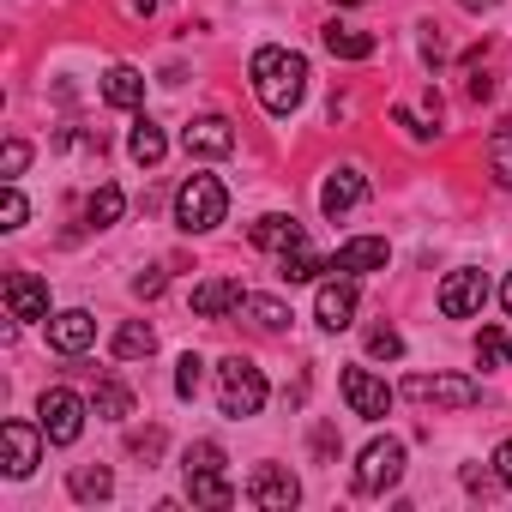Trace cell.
I'll return each mask as SVG.
<instances>
[{
    "label": "cell",
    "instance_id": "cell-5",
    "mask_svg": "<svg viewBox=\"0 0 512 512\" xmlns=\"http://www.w3.org/2000/svg\"><path fill=\"white\" fill-rule=\"evenodd\" d=\"M404 398L416 404H440V410H470L482 398V386L470 374H410L404 380Z\"/></svg>",
    "mask_w": 512,
    "mask_h": 512
},
{
    "label": "cell",
    "instance_id": "cell-26",
    "mask_svg": "<svg viewBox=\"0 0 512 512\" xmlns=\"http://www.w3.org/2000/svg\"><path fill=\"white\" fill-rule=\"evenodd\" d=\"M392 121H398V127H404V133H410V139H422V145H428V139H434V133H440V97H434V91H428V103H422V115H416V109H404V103H398V109H392Z\"/></svg>",
    "mask_w": 512,
    "mask_h": 512
},
{
    "label": "cell",
    "instance_id": "cell-15",
    "mask_svg": "<svg viewBox=\"0 0 512 512\" xmlns=\"http://www.w3.org/2000/svg\"><path fill=\"white\" fill-rule=\"evenodd\" d=\"M7 314L13 320H49V284L37 272H13L7 278Z\"/></svg>",
    "mask_w": 512,
    "mask_h": 512
},
{
    "label": "cell",
    "instance_id": "cell-40",
    "mask_svg": "<svg viewBox=\"0 0 512 512\" xmlns=\"http://www.w3.org/2000/svg\"><path fill=\"white\" fill-rule=\"evenodd\" d=\"M332 7H368V0H332Z\"/></svg>",
    "mask_w": 512,
    "mask_h": 512
},
{
    "label": "cell",
    "instance_id": "cell-10",
    "mask_svg": "<svg viewBox=\"0 0 512 512\" xmlns=\"http://www.w3.org/2000/svg\"><path fill=\"white\" fill-rule=\"evenodd\" d=\"M482 302H488V278L470 272V266L440 284V314L446 320H470V314H482Z\"/></svg>",
    "mask_w": 512,
    "mask_h": 512
},
{
    "label": "cell",
    "instance_id": "cell-20",
    "mask_svg": "<svg viewBox=\"0 0 512 512\" xmlns=\"http://www.w3.org/2000/svg\"><path fill=\"white\" fill-rule=\"evenodd\" d=\"M103 103L139 109V103H145V73H139V67H109V73H103Z\"/></svg>",
    "mask_w": 512,
    "mask_h": 512
},
{
    "label": "cell",
    "instance_id": "cell-28",
    "mask_svg": "<svg viewBox=\"0 0 512 512\" xmlns=\"http://www.w3.org/2000/svg\"><path fill=\"white\" fill-rule=\"evenodd\" d=\"M67 488H73V500H109V494H115V476H109L103 464H79V470L67 476Z\"/></svg>",
    "mask_w": 512,
    "mask_h": 512
},
{
    "label": "cell",
    "instance_id": "cell-4",
    "mask_svg": "<svg viewBox=\"0 0 512 512\" xmlns=\"http://www.w3.org/2000/svg\"><path fill=\"white\" fill-rule=\"evenodd\" d=\"M85 398L79 392H67V386H49L43 398H37V422H43V434H49V446H73L79 434H85Z\"/></svg>",
    "mask_w": 512,
    "mask_h": 512
},
{
    "label": "cell",
    "instance_id": "cell-18",
    "mask_svg": "<svg viewBox=\"0 0 512 512\" xmlns=\"http://www.w3.org/2000/svg\"><path fill=\"white\" fill-rule=\"evenodd\" d=\"M247 302V290L235 284V278H205L199 290H193V314L199 320H223V314H235Z\"/></svg>",
    "mask_w": 512,
    "mask_h": 512
},
{
    "label": "cell",
    "instance_id": "cell-29",
    "mask_svg": "<svg viewBox=\"0 0 512 512\" xmlns=\"http://www.w3.org/2000/svg\"><path fill=\"white\" fill-rule=\"evenodd\" d=\"M488 175H494V187H512V121H500L488 133Z\"/></svg>",
    "mask_w": 512,
    "mask_h": 512
},
{
    "label": "cell",
    "instance_id": "cell-25",
    "mask_svg": "<svg viewBox=\"0 0 512 512\" xmlns=\"http://www.w3.org/2000/svg\"><path fill=\"white\" fill-rule=\"evenodd\" d=\"M151 350H157V332H151L145 320H127V326L115 332V344H109L115 362H139V356H151Z\"/></svg>",
    "mask_w": 512,
    "mask_h": 512
},
{
    "label": "cell",
    "instance_id": "cell-16",
    "mask_svg": "<svg viewBox=\"0 0 512 512\" xmlns=\"http://www.w3.org/2000/svg\"><path fill=\"white\" fill-rule=\"evenodd\" d=\"M362 199H368L362 169H332V175H326V187H320V211H326V217H344V211H356Z\"/></svg>",
    "mask_w": 512,
    "mask_h": 512
},
{
    "label": "cell",
    "instance_id": "cell-17",
    "mask_svg": "<svg viewBox=\"0 0 512 512\" xmlns=\"http://www.w3.org/2000/svg\"><path fill=\"white\" fill-rule=\"evenodd\" d=\"M187 494L193 506H235V482L223 476V464H187Z\"/></svg>",
    "mask_w": 512,
    "mask_h": 512
},
{
    "label": "cell",
    "instance_id": "cell-27",
    "mask_svg": "<svg viewBox=\"0 0 512 512\" xmlns=\"http://www.w3.org/2000/svg\"><path fill=\"white\" fill-rule=\"evenodd\" d=\"M121 211H127V199H121V187H109V181H103V187L85 199V223H91V229H109V223H121Z\"/></svg>",
    "mask_w": 512,
    "mask_h": 512
},
{
    "label": "cell",
    "instance_id": "cell-38",
    "mask_svg": "<svg viewBox=\"0 0 512 512\" xmlns=\"http://www.w3.org/2000/svg\"><path fill=\"white\" fill-rule=\"evenodd\" d=\"M458 7H464V13H488V7H494V0H458Z\"/></svg>",
    "mask_w": 512,
    "mask_h": 512
},
{
    "label": "cell",
    "instance_id": "cell-23",
    "mask_svg": "<svg viewBox=\"0 0 512 512\" xmlns=\"http://www.w3.org/2000/svg\"><path fill=\"white\" fill-rule=\"evenodd\" d=\"M91 410H97L103 422H127V416H133V392H127V380L103 374V380H97V392H91Z\"/></svg>",
    "mask_w": 512,
    "mask_h": 512
},
{
    "label": "cell",
    "instance_id": "cell-34",
    "mask_svg": "<svg viewBox=\"0 0 512 512\" xmlns=\"http://www.w3.org/2000/svg\"><path fill=\"white\" fill-rule=\"evenodd\" d=\"M25 163H31V145H25V139H7V151H0V175L19 181V175H25Z\"/></svg>",
    "mask_w": 512,
    "mask_h": 512
},
{
    "label": "cell",
    "instance_id": "cell-2",
    "mask_svg": "<svg viewBox=\"0 0 512 512\" xmlns=\"http://www.w3.org/2000/svg\"><path fill=\"white\" fill-rule=\"evenodd\" d=\"M266 392H272L266 374L253 368L247 356H223V362H217V410H223V416H235V422H241V416H260V410H266Z\"/></svg>",
    "mask_w": 512,
    "mask_h": 512
},
{
    "label": "cell",
    "instance_id": "cell-35",
    "mask_svg": "<svg viewBox=\"0 0 512 512\" xmlns=\"http://www.w3.org/2000/svg\"><path fill=\"white\" fill-rule=\"evenodd\" d=\"M199 368H205L199 356H181V362H175V392H181V398H193V392H199Z\"/></svg>",
    "mask_w": 512,
    "mask_h": 512
},
{
    "label": "cell",
    "instance_id": "cell-1",
    "mask_svg": "<svg viewBox=\"0 0 512 512\" xmlns=\"http://www.w3.org/2000/svg\"><path fill=\"white\" fill-rule=\"evenodd\" d=\"M253 97L266 103V115H296L308 97V61L296 49H260L253 55Z\"/></svg>",
    "mask_w": 512,
    "mask_h": 512
},
{
    "label": "cell",
    "instance_id": "cell-24",
    "mask_svg": "<svg viewBox=\"0 0 512 512\" xmlns=\"http://www.w3.org/2000/svg\"><path fill=\"white\" fill-rule=\"evenodd\" d=\"M320 272H326V260H320L308 241H302V247H290V253H278V278H284V284H314Z\"/></svg>",
    "mask_w": 512,
    "mask_h": 512
},
{
    "label": "cell",
    "instance_id": "cell-13",
    "mask_svg": "<svg viewBox=\"0 0 512 512\" xmlns=\"http://www.w3.org/2000/svg\"><path fill=\"white\" fill-rule=\"evenodd\" d=\"M181 151L187 157H229L235 151V127L223 115H199L193 127H181Z\"/></svg>",
    "mask_w": 512,
    "mask_h": 512
},
{
    "label": "cell",
    "instance_id": "cell-19",
    "mask_svg": "<svg viewBox=\"0 0 512 512\" xmlns=\"http://www.w3.org/2000/svg\"><path fill=\"white\" fill-rule=\"evenodd\" d=\"M247 235H253V247H266V253H290V247H302V241H308V235H302V223H296L290 211H266Z\"/></svg>",
    "mask_w": 512,
    "mask_h": 512
},
{
    "label": "cell",
    "instance_id": "cell-31",
    "mask_svg": "<svg viewBox=\"0 0 512 512\" xmlns=\"http://www.w3.org/2000/svg\"><path fill=\"white\" fill-rule=\"evenodd\" d=\"M241 314H253V326H260V332H284V326H290V308L272 302V296H247Z\"/></svg>",
    "mask_w": 512,
    "mask_h": 512
},
{
    "label": "cell",
    "instance_id": "cell-21",
    "mask_svg": "<svg viewBox=\"0 0 512 512\" xmlns=\"http://www.w3.org/2000/svg\"><path fill=\"white\" fill-rule=\"evenodd\" d=\"M320 43H326V55H338V61H368V55L380 49L368 31H350V25H326Z\"/></svg>",
    "mask_w": 512,
    "mask_h": 512
},
{
    "label": "cell",
    "instance_id": "cell-6",
    "mask_svg": "<svg viewBox=\"0 0 512 512\" xmlns=\"http://www.w3.org/2000/svg\"><path fill=\"white\" fill-rule=\"evenodd\" d=\"M404 476V440H368L362 458H356V494H386L392 482Z\"/></svg>",
    "mask_w": 512,
    "mask_h": 512
},
{
    "label": "cell",
    "instance_id": "cell-37",
    "mask_svg": "<svg viewBox=\"0 0 512 512\" xmlns=\"http://www.w3.org/2000/svg\"><path fill=\"white\" fill-rule=\"evenodd\" d=\"M494 476H500V488H512V440L494 446Z\"/></svg>",
    "mask_w": 512,
    "mask_h": 512
},
{
    "label": "cell",
    "instance_id": "cell-14",
    "mask_svg": "<svg viewBox=\"0 0 512 512\" xmlns=\"http://www.w3.org/2000/svg\"><path fill=\"white\" fill-rule=\"evenodd\" d=\"M43 326H49V344H55L61 356H85V350L97 344V320H91L85 308H67V314H49Z\"/></svg>",
    "mask_w": 512,
    "mask_h": 512
},
{
    "label": "cell",
    "instance_id": "cell-36",
    "mask_svg": "<svg viewBox=\"0 0 512 512\" xmlns=\"http://www.w3.org/2000/svg\"><path fill=\"white\" fill-rule=\"evenodd\" d=\"M163 284H169V278L151 266V272H139V278H133V296H145V302H151V296H163Z\"/></svg>",
    "mask_w": 512,
    "mask_h": 512
},
{
    "label": "cell",
    "instance_id": "cell-30",
    "mask_svg": "<svg viewBox=\"0 0 512 512\" xmlns=\"http://www.w3.org/2000/svg\"><path fill=\"white\" fill-rule=\"evenodd\" d=\"M476 362H482V368H512V332L482 326V332H476Z\"/></svg>",
    "mask_w": 512,
    "mask_h": 512
},
{
    "label": "cell",
    "instance_id": "cell-32",
    "mask_svg": "<svg viewBox=\"0 0 512 512\" xmlns=\"http://www.w3.org/2000/svg\"><path fill=\"white\" fill-rule=\"evenodd\" d=\"M25 217H31V205H25L19 181H7V193H0V229H25Z\"/></svg>",
    "mask_w": 512,
    "mask_h": 512
},
{
    "label": "cell",
    "instance_id": "cell-12",
    "mask_svg": "<svg viewBox=\"0 0 512 512\" xmlns=\"http://www.w3.org/2000/svg\"><path fill=\"white\" fill-rule=\"evenodd\" d=\"M314 320L326 326V332H344L350 320H356V278H326L320 284V296H314Z\"/></svg>",
    "mask_w": 512,
    "mask_h": 512
},
{
    "label": "cell",
    "instance_id": "cell-9",
    "mask_svg": "<svg viewBox=\"0 0 512 512\" xmlns=\"http://www.w3.org/2000/svg\"><path fill=\"white\" fill-rule=\"evenodd\" d=\"M386 260H392V247H386L380 235H356V241H344L332 260H326V272H338V278H368V272H386Z\"/></svg>",
    "mask_w": 512,
    "mask_h": 512
},
{
    "label": "cell",
    "instance_id": "cell-7",
    "mask_svg": "<svg viewBox=\"0 0 512 512\" xmlns=\"http://www.w3.org/2000/svg\"><path fill=\"white\" fill-rule=\"evenodd\" d=\"M338 386H344L350 416H362V422H380V416L392 410V386H386L374 368H344V374H338Z\"/></svg>",
    "mask_w": 512,
    "mask_h": 512
},
{
    "label": "cell",
    "instance_id": "cell-22",
    "mask_svg": "<svg viewBox=\"0 0 512 512\" xmlns=\"http://www.w3.org/2000/svg\"><path fill=\"white\" fill-rule=\"evenodd\" d=\"M127 151H133V163L157 169V163H163V151H169V139H163V127H157L151 115H139V121H133V133H127Z\"/></svg>",
    "mask_w": 512,
    "mask_h": 512
},
{
    "label": "cell",
    "instance_id": "cell-39",
    "mask_svg": "<svg viewBox=\"0 0 512 512\" xmlns=\"http://www.w3.org/2000/svg\"><path fill=\"white\" fill-rule=\"evenodd\" d=\"M500 302H506V314H512V278H506V284H500Z\"/></svg>",
    "mask_w": 512,
    "mask_h": 512
},
{
    "label": "cell",
    "instance_id": "cell-8",
    "mask_svg": "<svg viewBox=\"0 0 512 512\" xmlns=\"http://www.w3.org/2000/svg\"><path fill=\"white\" fill-rule=\"evenodd\" d=\"M247 500L260 506V512H290L296 500H302V482L284 470V464H260L247 476Z\"/></svg>",
    "mask_w": 512,
    "mask_h": 512
},
{
    "label": "cell",
    "instance_id": "cell-3",
    "mask_svg": "<svg viewBox=\"0 0 512 512\" xmlns=\"http://www.w3.org/2000/svg\"><path fill=\"white\" fill-rule=\"evenodd\" d=\"M223 217H229V193H223L217 175H187V181L175 187V229L205 235V229H217Z\"/></svg>",
    "mask_w": 512,
    "mask_h": 512
},
{
    "label": "cell",
    "instance_id": "cell-11",
    "mask_svg": "<svg viewBox=\"0 0 512 512\" xmlns=\"http://www.w3.org/2000/svg\"><path fill=\"white\" fill-rule=\"evenodd\" d=\"M43 422L31 428V422H7L0 428V452H7V476H31L37 470V458H43Z\"/></svg>",
    "mask_w": 512,
    "mask_h": 512
},
{
    "label": "cell",
    "instance_id": "cell-33",
    "mask_svg": "<svg viewBox=\"0 0 512 512\" xmlns=\"http://www.w3.org/2000/svg\"><path fill=\"white\" fill-rule=\"evenodd\" d=\"M368 356H374V362H398V356H404L398 326H374V332H368Z\"/></svg>",
    "mask_w": 512,
    "mask_h": 512
}]
</instances>
